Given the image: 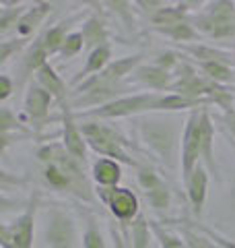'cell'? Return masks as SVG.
I'll use <instances>...</instances> for the list:
<instances>
[{"label":"cell","instance_id":"7","mask_svg":"<svg viewBox=\"0 0 235 248\" xmlns=\"http://www.w3.org/2000/svg\"><path fill=\"white\" fill-rule=\"evenodd\" d=\"M44 240L50 248H81L74 217L60 207H50L44 226Z\"/></svg>","mask_w":235,"mask_h":248},{"label":"cell","instance_id":"36","mask_svg":"<svg viewBox=\"0 0 235 248\" xmlns=\"http://www.w3.org/2000/svg\"><path fill=\"white\" fill-rule=\"evenodd\" d=\"M15 93V83L9 75H2L0 77V102H6L11 95Z\"/></svg>","mask_w":235,"mask_h":248},{"label":"cell","instance_id":"15","mask_svg":"<svg viewBox=\"0 0 235 248\" xmlns=\"http://www.w3.org/2000/svg\"><path fill=\"white\" fill-rule=\"evenodd\" d=\"M91 178L97 184V188H116V186H120V180H122L120 161L107 159V157L95 159L91 168Z\"/></svg>","mask_w":235,"mask_h":248},{"label":"cell","instance_id":"35","mask_svg":"<svg viewBox=\"0 0 235 248\" xmlns=\"http://www.w3.org/2000/svg\"><path fill=\"white\" fill-rule=\"evenodd\" d=\"M188 226H192V223H188ZM192 228H194V226H192ZM194 230L202 232V234H205L206 238L213 240V242H215L219 248H235V242H231V240H227L225 236L219 234V232H213V230H208V228H205V226H198V223H196V228H194Z\"/></svg>","mask_w":235,"mask_h":248},{"label":"cell","instance_id":"12","mask_svg":"<svg viewBox=\"0 0 235 248\" xmlns=\"http://www.w3.org/2000/svg\"><path fill=\"white\" fill-rule=\"evenodd\" d=\"M56 102L52 97V93L48 89H44L37 81L29 85V89L25 93V114L29 116L33 122H37L39 126L48 120L50 116V106Z\"/></svg>","mask_w":235,"mask_h":248},{"label":"cell","instance_id":"1","mask_svg":"<svg viewBox=\"0 0 235 248\" xmlns=\"http://www.w3.org/2000/svg\"><path fill=\"white\" fill-rule=\"evenodd\" d=\"M37 159L44 164V180L52 188L70 192L85 203L95 201V192L85 166L70 155L62 143H48L37 149Z\"/></svg>","mask_w":235,"mask_h":248},{"label":"cell","instance_id":"31","mask_svg":"<svg viewBox=\"0 0 235 248\" xmlns=\"http://www.w3.org/2000/svg\"><path fill=\"white\" fill-rule=\"evenodd\" d=\"M83 248H107L103 234L97 228V221L93 215L87 217V228H85V234H83Z\"/></svg>","mask_w":235,"mask_h":248},{"label":"cell","instance_id":"8","mask_svg":"<svg viewBox=\"0 0 235 248\" xmlns=\"http://www.w3.org/2000/svg\"><path fill=\"white\" fill-rule=\"evenodd\" d=\"M200 110H192L184 124V137H182V153H179V168H182V180L184 184L190 180V176L200 164L202 157V137H200Z\"/></svg>","mask_w":235,"mask_h":248},{"label":"cell","instance_id":"25","mask_svg":"<svg viewBox=\"0 0 235 248\" xmlns=\"http://www.w3.org/2000/svg\"><path fill=\"white\" fill-rule=\"evenodd\" d=\"M151 221H147L145 215H138L132 221V248H151Z\"/></svg>","mask_w":235,"mask_h":248},{"label":"cell","instance_id":"33","mask_svg":"<svg viewBox=\"0 0 235 248\" xmlns=\"http://www.w3.org/2000/svg\"><path fill=\"white\" fill-rule=\"evenodd\" d=\"M145 197L148 201V205H151L153 209H157V211H163V209H167L171 205V192L167 188V184L153 190V192H148V195H145Z\"/></svg>","mask_w":235,"mask_h":248},{"label":"cell","instance_id":"23","mask_svg":"<svg viewBox=\"0 0 235 248\" xmlns=\"http://www.w3.org/2000/svg\"><path fill=\"white\" fill-rule=\"evenodd\" d=\"M157 33L169 37L174 40L176 44H188V42H194L198 44V31L192 25V21H186V23H177V25H169V27H153Z\"/></svg>","mask_w":235,"mask_h":248},{"label":"cell","instance_id":"29","mask_svg":"<svg viewBox=\"0 0 235 248\" xmlns=\"http://www.w3.org/2000/svg\"><path fill=\"white\" fill-rule=\"evenodd\" d=\"M0 133H2V139H9L11 133L15 135H29V130L19 122V118L15 116L9 108H2V114H0Z\"/></svg>","mask_w":235,"mask_h":248},{"label":"cell","instance_id":"3","mask_svg":"<svg viewBox=\"0 0 235 248\" xmlns=\"http://www.w3.org/2000/svg\"><path fill=\"white\" fill-rule=\"evenodd\" d=\"M81 133L85 137V141H87V145L95 153H99L101 157L116 159L120 164H126L132 168L140 166V161H136L128 153V147L132 143H128L116 128L107 126L101 120H87L85 124H81Z\"/></svg>","mask_w":235,"mask_h":248},{"label":"cell","instance_id":"13","mask_svg":"<svg viewBox=\"0 0 235 248\" xmlns=\"http://www.w3.org/2000/svg\"><path fill=\"white\" fill-rule=\"evenodd\" d=\"M208 174L210 172L206 170V166L198 164V168L192 172L190 180L186 182L188 201H190L194 217H200L202 209H205V201H206V192H208Z\"/></svg>","mask_w":235,"mask_h":248},{"label":"cell","instance_id":"30","mask_svg":"<svg viewBox=\"0 0 235 248\" xmlns=\"http://www.w3.org/2000/svg\"><path fill=\"white\" fill-rule=\"evenodd\" d=\"M151 230H153L155 238L159 240L161 248H188L186 242H184V238H179L176 234H171V232H167L159 221H151Z\"/></svg>","mask_w":235,"mask_h":248},{"label":"cell","instance_id":"4","mask_svg":"<svg viewBox=\"0 0 235 248\" xmlns=\"http://www.w3.org/2000/svg\"><path fill=\"white\" fill-rule=\"evenodd\" d=\"M205 6V13H200L192 21L196 31L213 37V40L235 37V2L221 0V2H208Z\"/></svg>","mask_w":235,"mask_h":248},{"label":"cell","instance_id":"6","mask_svg":"<svg viewBox=\"0 0 235 248\" xmlns=\"http://www.w3.org/2000/svg\"><path fill=\"white\" fill-rule=\"evenodd\" d=\"M39 207V192H33V197L13 223L0 226V244L2 248H33V226L35 213Z\"/></svg>","mask_w":235,"mask_h":248},{"label":"cell","instance_id":"22","mask_svg":"<svg viewBox=\"0 0 235 248\" xmlns=\"http://www.w3.org/2000/svg\"><path fill=\"white\" fill-rule=\"evenodd\" d=\"M70 25V19L68 21H62L58 23V25H54L50 29H45L42 35H39V40H42V46H44V50L48 52V56H54V54H60L62 50V46H64L66 42V29Z\"/></svg>","mask_w":235,"mask_h":248},{"label":"cell","instance_id":"11","mask_svg":"<svg viewBox=\"0 0 235 248\" xmlns=\"http://www.w3.org/2000/svg\"><path fill=\"white\" fill-rule=\"evenodd\" d=\"M126 83L128 85H145V87L153 89L155 93L157 91H169L171 85L176 83V75L151 62V64H140L126 79Z\"/></svg>","mask_w":235,"mask_h":248},{"label":"cell","instance_id":"9","mask_svg":"<svg viewBox=\"0 0 235 248\" xmlns=\"http://www.w3.org/2000/svg\"><path fill=\"white\" fill-rule=\"evenodd\" d=\"M97 197L103 203L112 217L122 223V226H128L140 215V203L134 190L126 188V186H116V188H97Z\"/></svg>","mask_w":235,"mask_h":248},{"label":"cell","instance_id":"10","mask_svg":"<svg viewBox=\"0 0 235 248\" xmlns=\"http://www.w3.org/2000/svg\"><path fill=\"white\" fill-rule=\"evenodd\" d=\"M62 145L64 149L73 155L76 161L87 166V141L81 133V126L74 122V112L73 108H62Z\"/></svg>","mask_w":235,"mask_h":248},{"label":"cell","instance_id":"32","mask_svg":"<svg viewBox=\"0 0 235 248\" xmlns=\"http://www.w3.org/2000/svg\"><path fill=\"white\" fill-rule=\"evenodd\" d=\"M85 50V37L81 31H73V33H68L64 46H62L60 50V56L62 58H73L76 54H81Z\"/></svg>","mask_w":235,"mask_h":248},{"label":"cell","instance_id":"37","mask_svg":"<svg viewBox=\"0 0 235 248\" xmlns=\"http://www.w3.org/2000/svg\"><path fill=\"white\" fill-rule=\"evenodd\" d=\"M109 236H112V242H114V248H128V242L126 238L122 236V232L118 230L114 223H109Z\"/></svg>","mask_w":235,"mask_h":248},{"label":"cell","instance_id":"16","mask_svg":"<svg viewBox=\"0 0 235 248\" xmlns=\"http://www.w3.org/2000/svg\"><path fill=\"white\" fill-rule=\"evenodd\" d=\"M179 54H188L196 60V64L200 62H223V64L231 66V52L227 50H219L213 46H205V44H177Z\"/></svg>","mask_w":235,"mask_h":248},{"label":"cell","instance_id":"26","mask_svg":"<svg viewBox=\"0 0 235 248\" xmlns=\"http://www.w3.org/2000/svg\"><path fill=\"white\" fill-rule=\"evenodd\" d=\"M25 11H27V6H23V4H17L15 9H6V6L2 4V9H0V35L6 37L13 29L17 31L19 19L23 17Z\"/></svg>","mask_w":235,"mask_h":248},{"label":"cell","instance_id":"27","mask_svg":"<svg viewBox=\"0 0 235 248\" xmlns=\"http://www.w3.org/2000/svg\"><path fill=\"white\" fill-rule=\"evenodd\" d=\"M136 180L140 184V188L145 190V195H148V192H153L157 188H161V186H165V182L161 180V176L157 174L151 166H145V164H140L136 168Z\"/></svg>","mask_w":235,"mask_h":248},{"label":"cell","instance_id":"5","mask_svg":"<svg viewBox=\"0 0 235 248\" xmlns=\"http://www.w3.org/2000/svg\"><path fill=\"white\" fill-rule=\"evenodd\" d=\"M159 97V93L155 91H147V93H132V95L126 97H120L116 102L107 104V106H101L95 108V110H87L83 112L81 116L85 120L93 118V120H116V118H130V116H138L143 114H151L153 112V106Z\"/></svg>","mask_w":235,"mask_h":248},{"label":"cell","instance_id":"34","mask_svg":"<svg viewBox=\"0 0 235 248\" xmlns=\"http://www.w3.org/2000/svg\"><path fill=\"white\" fill-rule=\"evenodd\" d=\"M25 48V40H4V42H0V64H6L11 58H13V54H17L19 50Z\"/></svg>","mask_w":235,"mask_h":248},{"label":"cell","instance_id":"18","mask_svg":"<svg viewBox=\"0 0 235 248\" xmlns=\"http://www.w3.org/2000/svg\"><path fill=\"white\" fill-rule=\"evenodd\" d=\"M52 11V4L50 2H35V4H29L27 11L23 13V17L19 19V25H17V35L19 40H27V37L33 33V31L42 25V21L48 17Z\"/></svg>","mask_w":235,"mask_h":248},{"label":"cell","instance_id":"38","mask_svg":"<svg viewBox=\"0 0 235 248\" xmlns=\"http://www.w3.org/2000/svg\"><path fill=\"white\" fill-rule=\"evenodd\" d=\"M223 120H225V126H227V130L235 137V110H231V112H225L223 114Z\"/></svg>","mask_w":235,"mask_h":248},{"label":"cell","instance_id":"14","mask_svg":"<svg viewBox=\"0 0 235 248\" xmlns=\"http://www.w3.org/2000/svg\"><path fill=\"white\" fill-rule=\"evenodd\" d=\"M35 81L42 85L44 89H48L52 93V97L56 99V104L60 106V110H62V108H68L70 106V91L66 87V83L60 79V75L50 66V62H48V64H44L37 71Z\"/></svg>","mask_w":235,"mask_h":248},{"label":"cell","instance_id":"17","mask_svg":"<svg viewBox=\"0 0 235 248\" xmlns=\"http://www.w3.org/2000/svg\"><path fill=\"white\" fill-rule=\"evenodd\" d=\"M44 64H48V52L44 50L42 40L37 37V40L25 50V54H23V58H21V68H19V71H21L19 73L21 81H19V85L27 83V79L31 75H37V71Z\"/></svg>","mask_w":235,"mask_h":248},{"label":"cell","instance_id":"24","mask_svg":"<svg viewBox=\"0 0 235 248\" xmlns=\"http://www.w3.org/2000/svg\"><path fill=\"white\" fill-rule=\"evenodd\" d=\"M196 66H198V71H202L206 79H210L217 85H225L233 81V68L229 64H223V62H200Z\"/></svg>","mask_w":235,"mask_h":248},{"label":"cell","instance_id":"21","mask_svg":"<svg viewBox=\"0 0 235 248\" xmlns=\"http://www.w3.org/2000/svg\"><path fill=\"white\" fill-rule=\"evenodd\" d=\"M200 137H202V159H205V166L210 174H217V161L213 153L215 126H213V118H210L206 108H202V114H200Z\"/></svg>","mask_w":235,"mask_h":248},{"label":"cell","instance_id":"28","mask_svg":"<svg viewBox=\"0 0 235 248\" xmlns=\"http://www.w3.org/2000/svg\"><path fill=\"white\" fill-rule=\"evenodd\" d=\"M179 234H182L188 248H219L210 238H206L202 232L194 230L192 226H188V223H184V228L179 230Z\"/></svg>","mask_w":235,"mask_h":248},{"label":"cell","instance_id":"2","mask_svg":"<svg viewBox=\"0 0 235 248\" xmlns=\"http://www.w3.org/2000/svg\"><path fill=\"white\" fill-rule=\"evenodd\" d=\"M138 139L163 166L177 164V145L182 133V118L177 114H145L134 120Z\"/></svg>","mask_w":235,"mask_h":248},{"label":"cell","instance_id":"20","mask_svg":"<svg viewBox=\"0 0 235 248\" xmlns=\"http://www.w3.org/2000/svg\"><path fill=\"white\" fill-rule=\"evenodd\" d=\"M83 37H85V50H97L101 46H109V33L105 27V21L99 17V15H91V17L85 21L83 25Z\"/></svg>","mask_w":235,"mask_h":248},{"label":"cell","instance_id":"19","mask_svg":"<svg viewBox=\"0 0 235 248\" xmlns=\"http://www.w3.org/2000/svg\"><path fill=\"white\" fill-rule=\"evenodd\" d=\"M109 62H112V48L109 46H101V48L89 52L87 62H85V66L73 79V85H81V81H87L93 75H99L101 71H105Z\"/></svg>","mask_w":235,"mask_h":248}]
</instances>
